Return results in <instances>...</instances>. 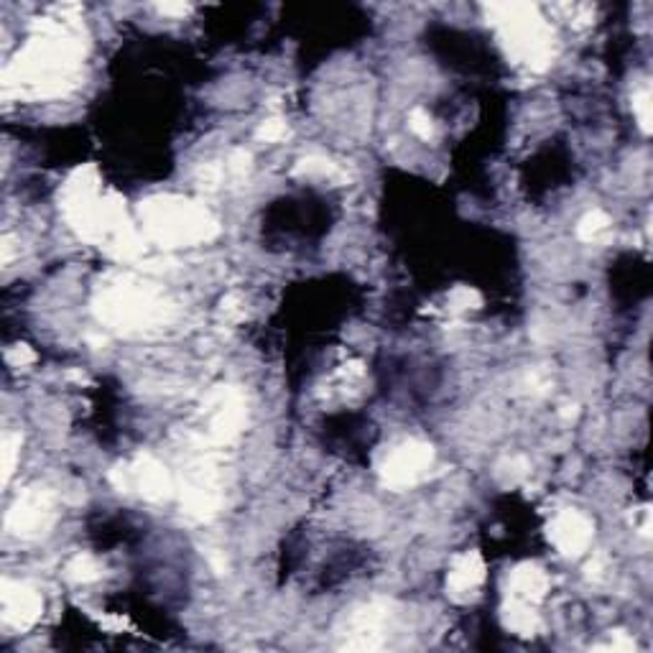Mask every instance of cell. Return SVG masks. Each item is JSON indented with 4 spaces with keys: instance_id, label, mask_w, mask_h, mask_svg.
Segmentation results:
<instances>
[{
    "instance_id": "e0dca14e",
    "label": "cell",
    "mask_w": 653,
    "mask_h": 653,
    "mask_svg": "<svg viewBox=\"0 0 653 653\" xmlns=\"http://www.w3.org/2000/svg\"><path fill=\"white\" fill-rule=\"evenodd\" d=\"M100 564L90 555H77L72 562L67 564V578L77 582V585H90V582L100 580Z\"/></svg>"
},
{
    "instance_id": "277c9868",
    "label": "cell",
    "mask_w": 653,
    "mask_h": 653,
    "mask_svg": "<svg viewBox=\"0 0 653 653\" xmlns=\"http://www.w3.org/2000/svg\"><path fill=\"white\" fill-rule=\"evenodd\" d=\"M493 11L501 13L498 28L509 51L521 65L544 72L555 57V34L547 26V21L539 19L532 5H495Z\"/></svg>"
},
{
    "instance_id": "7c38bea8",
    "label": "cell",
    "mask_w": 653,
    "mask_h": 653,
    "mask_svg": "<svg viewBox=\"0 0 653 653\" xmlns=\"http://www.w3.org/2000/svg\"><path fill=\"white\" fill-rule=\"evenodd\" d=\"M245 421V406L237 390H220L212 398V419H210V436L214 442L225 444L241 434Z\"/></svg>"
},
{
    "instance_id": "ffe728a7",
    "label": "cell",
    "mask_w": 653,
    "mask_h": 653,
    "mask_svg": "<svg viewBox=\"0 0 653 653\" xmlns=\"http://www.w3.org/2000/svg\"><path fill=\"white\" fill-rule=\"evenodd\" d=\"M409 128L413 136H419L421 141H432L434 138V123L429 118V113L424 107H413L409 115Z\"/></svg>"
},
{
    "instance_id": "7402d4cb",
    "label": "cell",
    "mask_w": 653,
    "mask_h": 653,
    "mask_svg": "<svg viewBox=\"0 0 653 653\" xmlns=\"http://www.w3.org/2000/svg\"><path fill=\"white\" fill-rule=\"evenodd\" d=\"M633 113H635V118H639L641 128L649 133V130H651V92L649 90L635 92V95H633Z\"/></svg>"
},
{
    "instance_id": "8992f818",
    "label": "cell",
    "mask_w": 653,
    "mask_h": 653,
    "mask_svg": "<svg viewBox=\"0 0 653 653\" xmlns=\"http://www.w3.org/2000/svg\"><path fill=\"white\" fill-rule=\"evenodd\" d=\"M434 463V450L424 442H404L388 452L381 465V478L388 488L404 490L417 486Z\"/></svg>"
},
{
    "instance_id": "30bf717a",
    "label": "cell",
    "mask_w": 653,
    "mask_h": 653,
    "mask_svg": "<svg viewBox=\"0 0 653 653\" xmlns=\"http://www.w3.org/2000/svg\"><path fill=\"white\" fill-rule=\"evenodd\" d=\"M595 526L580 511H562L557 513L549 526V541L562 551L564 557H580L593 544Z\"/></svg>"
},
{
    "instance_id": "7a4b0ae2",
    "label": "cell",
    "mask_w": 653,
    "mask_h": 653,
    "mask_svg": "<svg viewBox=\"0 0 653 653\" xmlns=\"http://www.w3.org/2000/svg\"><path fill=\"white\" fill-rule=\"evenodd\" d=\"M61 210H65L69 225L80 233L84 241L103 243L107 248L130 253L133 248V233H130L123 207L103 195V184L92 166L77 168L72 179L67 182L61 195Z\"/></svg>"
},
{
    "instance_id": "52a82bcc",
    "label": "cell",
    "mask_w": 653,
    "mask_h": 653,
    "mask_svg": "<svg viewBox=\"0 0 653 653\" xmlns=\"http://www.w3.org/2000/svg\"><path fill=\"white\" fill-rule=\"evenodd\" d=\"M54 524V498L44 488H28L19 495L13 509L8 511L5 526L8 532L21 536V539H34L49 532Z\"/></svg>"
},
{
    "instance_id": "9a60e30c",
    "label": "cell",
    "mask_w": 653,
    "mask_h": 653,
    "mask_svg": "<svg viewBox=\"0 0 653 653\" xmlns=\"http://www.w3.org/2000/svg\"><path fill=\"white\" fill-rule=\"evenodd\" d=\"M503 623L509 631L521 635V639H534V635L541 631V618L539 613H536V605L516 600V597H505Z\"/></svg>"
},
{
    "instance_id": "4fadbf2b",
    "label": "cell",
    "mask_w": 653,
    "mask_h": 653,
    "mask_svg": "<svg viewBox=\"0 0 653 653\" xmlns=\"http://www.w3.org/2000/svg\"><path fill=\"white\" fill-rule=\"evenodd\" d=\"M482 582H486V562L478 551H465L455 559L447 574V595L455 603L473 600Z\"/></svg>"
},
{
    "instance_id": "8fae6325",
    "label": "cell",
    "mask_w": 653,
    "mask_h": 653,
    "mask_svg": "<svg viewBox=\"0 0 653 653\" xmlns=\"http://www.w3.org/2000/svg\"><path fill=\"white\" fill-rule=\"evenodd\" d=\"M388 620V608L383 603H371L350 618L342 649L348 651H375L383 646V626Z\"/></svg>"
},
{
    "instance_id": "5b68a950",
    "label": "cell",
    "mask_w": 653,
    "mask_h": 653,
    "mask_svg": "<svg viewBox=\"0 0 653 653\" xmlns=\"http://www.w3.org/2000/svg\"><path fill=\"white\" fill-rule=\"evenodd\" d=\"M164 302L133 283L107 289L97 299V314L105 325L118 329H145L164 319Z\"/></svg>"
},
{
    "instance_id": "603a6c76",
    "label": "cell",
    "mask_w": 653,
    "mask_h": 653,
    "mask_svg": "<svg viewBox=\"0 0 653 653\" xmlns=\"http://www.w3.org/2000/svg\"><path fill=\"white\" fill-rule=\"evenodd\" d=\"M256 136H258V141H266V143L281 141V138L287 136V123H283L281 118H271V120L260 123V128H258Z\"/></svg>"
},
{
    "instance_id": "d4e9b609",
    "label": "cell",
    "mask_w": 653,
    "mask_h": 653,
    "mask_svg": "<svg viewBox=\"0 0 653 653\" xmlns=\"http://www.w3.org/2000/svg\"><path fill=\"white\" fill-rule=\"evenodd\" d=\"M5 360H8V363H11V365H15V368H23V365L34 363L36 355L26 348V345H19V348H11V350L5 352Z\"/></svg>"
},
{
    "instance_id": "cb8c5ba5",
    "label": "cell",
    "mask_w": 653,
    "mask_h": 653,
    "mask_svg": "<svg viewBox=\"0 0 653 653\" xmlns=\"http://www.w3.org/2000/svg\"><path fill=\"white\" fill-rule=\"evenodd\" d=\"M635 643L628 639L626 633H613L608 643H603V646H597V651H613V653H628L633 651Z\"/></svg>"
},
{
    "instance_id": "6da1fadb",
    "label": "cell",
    "mask_w": 653,
    "mask_h": 653,
    "mask_svg": "<svg viewBox=\"0 0 653 653\" xmlns=\"http://www.w3.org/2000/svg\"><path fill=\"white\" fill-rule=\"evenodd\" d=\"M82 46L69 31V21L46 23V34L34 38L5 69V95L59 97L74 84Z\"/></svg>"
},
{
    "instance_id": "2e32d148",
    "label": "cell",
    "mask_w": 653,
    "mask_h": 653,
    "mask_svg": "<svg viewBox=\"0 0 653 653\" xmlns=\"http://www.w3.org/2000/svg\"><path fill=\"white\" fill-rule=\"evenodd\" d=\"M294 172L299 176H310V179H342V172L337 164L325 156H306L299 161Z\"/></svg>"
},
{
    "instance_id": "44dd1931",
    "label": "cell",
    "mask_w": 653,
    "mask_h": 653,
    "mask_svg": "<svg viewBox=\"0 0 653 653\" xmlns=\"http://www.w3.org/2000/svg\"><path fill=\"white\" fill-rule=\"evenodd\" d=\"M0 452H3V482H8L15 470V459L21 455V436L8 434L3 440V450Z\"/></svg>"
},
{
    "instance_id": "ac0fdd59",
    "label": "cell",
    "mask_w": 653,
    "mask_h": 653,
    "mask_svg": "<svg viewBox=\"0 0 653 653\" xmlns=\"http://www.w3.org/2000/svg\"><path fill=\"white\" fill-rule=\"evenodd\" d=\"M608 228H610V218H608V214H605L603 210H593V212H587L585 218L580 220L578 235H580V241L593 243L603 233H608Z\"/></svg>"
},
{
    "instance_id": "5bb4252c",
    "label": "cell",
    "mask_w": 653,
    "mask_h": 653,
    "mask_svg": "<svg viewBox=\"0 0 653 653\" xmlns=\"http://www.w3.org/2000/svg\"><path fill=\"white\" fill-rule=\"evenodd\" d=\"M549 593V574L536 564H521L509 578V597L539 605Z\"/></svg>"
},
{
    "instance_id": "ba28073f",
    "label": "cell",
    "mask_w": 653,
    "mask_h": 653,
    "mask_svg": "<svg viewBox=\"0 0 653 653\" xmlns=\"http://www.w3.org/2000/svg\"><path fill=\"white\" fill-rule=\"evenodd\" d=\"M113 480L120 490H138V493L149 498V501H164L174 490L166 467L159 465L156 459L149 455L138 457L133 465L115 470Z\"/></svg>"
},
{
    "instance_id": "3957f363",
    "label": "cell",
    "mask_w": 653,
    "mask_h": 653,
    "mask_svg": "<svg viewBox=\"0 0 653 653\" xmlns=\"http://www.w3.org/2000/svg\"><path fill=\"white\" fill-rule=\"evenodd\" d=\"M143 230L166 248L197 245L218 235V222L205 207L182 197H153L141 205Z\"/></svg>"
},
{
    "instance_id": "9c48e42d",
    "label": "cell",
    "mask_w": 653,
    "mask_h": 653,
    "mask_svg": "<svg viewBox=\"0 0 653 653\" xmlns=\"http://www.w3.org/2000/svg\"><path fill=\"white\" fill-rule=\"evenodd\" d=\"M42 613L44 600L34 587L3 580V585H0V616H3L5 626L15 628V631H28L42 618Z\"/></svg>"
},
{
    "instance_id": "d6986e66",
    "label": "cell",
    "mask_w": 653,
    "mask_h": 653,
    "mask_svg": "<svg viewBox=\"0 0 653 653\" xmlns=\"http://www.w3.org/2000/svg\"><path fill=\"white\" fill-rule=\"evenodd\" d=\"M480 304H482V296L470 287H459L450 294V312H455V314L473 312V310H478Z\"/></svg>"
}]
</instances>
